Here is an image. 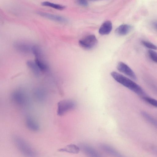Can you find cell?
<instances>
[{
  "instance_id": "1",
  "label": "cell",
  "mask_w": 157,
  "mask_h": 157,
  "mask_svg": "<svg viewBox=\"0 0 157 157\" xmlns=\"http://www.w3.org/2000/svg\"><path fill=\"white\" fill-rule=\"evenodd\" d=\"M110 74L115 80L124 86L138 95L143 97L145 96L143 89L132 80L115 71H112Z\"/></svg>"
},
{
  "instance_id": "2",
  "label": "cell",
  "mask_w": 157,
  "mask_h": 157,
  "mask_svg": "<svg viewBox=\"0 0 157 157\" xmlns=\"http://www.w3.org/2000/svg\"><path fill=\"white\" fill-rule=\"evenodd\" d=\"M15 144L18 150L27 156H34L36 152L33 148L24 140L17 136L13 138Z\"/></svg>"
},
{
  "instance_id": "3",
  "label": "cell",
  "mask_w": 157,
  "mask_h": 157,
  "mask_svg": "<svg viewBox=\"0 0 157 157\" xmlns=\"http://www.w3.org/2000/svg\"><path fill=\"white\" fill-rule=\"evenodd\" d=\"M12 102L20 106H25L29 105V98L27 94L21 89H18L12 92L10 95Z\"/></svg>"
},
{
  "instance_id": "4",
  "label": "cell",
  "mask_w": 157,
  "mask_h": 157,
  "mask_svg": "<svg viewBox=\"0 0 157 157\" xmlns=\"http://www.w3.org/2000/svg\"><path fill=\"white\" fill-rule=\"evenodd\" d=\"M76 104L74 101L67 99L60 101L57 103V115L62 116L67 112L73 109Z\"/></svg>"
},
{
  "instance_id": "5",
  "label": "cell",
  "mask_w": 157,
  "mask_h": 157,
  "mask_svg": "<svg viewBox=\"0 0 157 157\" xmlns=\"http://www.w3.org/2000/svg\"><path fill=\"white\" fill-rule=\"evenodd\" d=\"M98 43L95 36L93 34L88 35L79 40L80 46L83 48L87 50L94 48Z\"/></svg>"
},
{
  "instance_id": "6",
  "label": "cell",
  "mask_w": 157,
  "mask_h": 157,
  "mask_svg": "<svg viewBox=\"0 0 157 157\" xmlns=\"http://www.w3.org/2000/svg\"><path fill=\"white\" fill-rule=\"evenodd\" d=\"M117 68L120 72L124 74L131 78L137 79L136 76L133 71L126 64L122 62H119L117 64Z\"/></svg>"
},
{
  "instance_id": "7",
  "label": "cell",
  "mask_w": 157,
  "mask_h": 157,
  "mask_svg": "<svg viewBox=\"0 0 157 157\" xmlns=\"http://www.w3.org/2000/svg\"><path fill=\"white\" fill-rule=\"evenodd\" d=\"M25 122L27 127L29 130L33 132H37L39 130L40 127L39 124L31 116L26 117Z\"/></svg>"
},
{
  "instance_id": "8",
  "label": "cell",
  "mask_w": 157,
  "mask_h": 157,
  "mask_svg": "<svg viewBox=\"0 0 157 157\" xmlns=\"http://www.w3.org/2000/svg\"><path fill=\"white\" fill-rule=\"evenodd\" d=\"M33 94L35 99L40 102H42L45 101L47 96L45 90L41 87L35 89L33 90Z\"/></svg>"
},
{
  "instance_id": "9",
  "label": "cell",
  "mask_w": 157,
  "mask_h": 157,
  "mask_svg": "<svg viewBox=\"0 0 157 157\" xmlns=\"http://www.w3.org/2000/svg\"><path fill=\"white\" fill-rule=\"evenodd\" d=\"M37 14L43 17L59 22L65 23L67 21L65 18L58 15L40 11L37 12Z\"/></svg>"
},
{
  "instance_id": "10",
  "label": "cell",
  "mask_w": 157,
  "mask_h": 157,
  "mask_svg": "<svg viewBox=\"0 0 157 157\" xmlns=\"http://www.w3.org/2000/svg\"><path fill=\"white\" fill-rule=\"evenodd\" d=\"M13 46L17 51L23 53L27 54L32 52V46L24 42H15Z\"/></svg>"
},
{
  "instance_id": "11",
  "label": "cell",
  "mask_w": 157,
  "mask_h": 157,
  "mask_svg": "<svg viewBox=\"0 0 157 157\" xmlns=\"http://www.w3.org/2000/svg\"><path fill=\"white\" fill-rule=\"evenodd\" d=\"M112 24L111 21H107L104 22L100 27L98 32L101 35L109 34L112 29Z\"/></svg>"
},
{
  "instance_id": "12",
  "label": "cell",
  "mask_w": 157,
  "mask_h": 157,
  "mask_svg": "<svg viewBox=\"0 0 157 157\" xmlns=\"http://www.w3.org/2000/svg\"><path fill=\"white\" fill-rule=\"evenodd\" d=\"M132 29V27L128 24H123L120 25L115 30V33L117 35L123 36L128 33Z\"/></svg>"
},
{
  "instance_id": "13",
  "label": "cell",
  "mask_w": 157,
  "mask_h": 157,
  "mask_svg": "<svg viewBox=\"0 0 157 157\" xmlns=\"http://www.w3.org/2000/svg\"><path fill=\"white\" fill-rule=\"evenodd\" d=\"M80 148L77 146L71 144L66 146L63 148L58 150L59 152H66L70 153L76 154L79 152Z\"/></svg>"
},
{
  "instance_id": "14",
  "label": "cell",
  "mask_w": 157,
  "mask_h": 157,
  "mask_svg": "<svg viewBox=\"0 0 157 157\" xmlns=\"http://www.w3.org/2000/svg\"><path fill=\"white\" fill-rule=\"evenodd\" d=\"M81 149L86 154L93 157L99 156L98 152L92 147L87 145H82L81 146Z\"/></svg>"
},
{
  "instance_id": "15",
  "label": "cell",
  "mask_w": 157,
  "mask_h": 157,
  "mask_svg": "<svg viewBox=\"0 0 157 157\" xmlns=\"http://www.w3.org/2000/svg\"><path fill=\"white\" fill-rule=\"evenodd\" d=\"M100 147L104 151L116 156H121L120 154L113 148L105 144H101Z\"/></svg>"
},
{
  "instance_id": "16",
  "label": "cell",
  "mask_w": 157,
  "mask_h": 157,
  "mask_svg": "<svg viewBox=\"0 0 157 157\" xmlns=\"http://www.w3.org/2000/svg\"><path fill=\"white\" fill-rule=\"evenodd\" d=\"M41 5L44 6L50 7L59 10H62L65 8V7L64 6L48 1L42 2Z\"/></svg>"
},
{
  "instance_id": "17",
  "label": "cell",
  "mask_w": 157,
  "mask_h": 157,
  "mask_svg": "<svg viewBox=\"0 0 157 157\" xmlns=\"http://www.w3.org/2000/svg\"><path fill=\"white\" fill-rule=\"evenodd\" d=\"M141 114L147 120L157 128V121L156 120L145 112H142Z\"/></svg>"
},
{
  "instance_id": "18",
  "label": "cell",
  "mask_w": 157,
  "mask_h": 157,
  "mask_svg": "<svg viewBox=\"0 0 157 157\" xmlns=\"http://www.w3.org/2000/svg\"><path fill=\"white\" fill-rule=\"evenodd\" d=\"M141 43L144 46L151 50H157V46L149 41L142 40L141 41Z\"/></svg>"
},
{
  "instance_id": "19",
  "label": "cell",
  "mask_w": 157,
  "mask_h": 157,
  "mask_svg": "<svg viewBox=\"0 0 157 157\" xmlns=\"http://www.w3.org/2000/svg\"><path fill=\"white\" fill-rule=\"evenodd\" d=\"M143 98L148 104L157 108V100L152 98L146 96L143 97Z\"/></svg>"
},
{
  "instance_id": "20",
  "label": "cell",
  "mask_w": 157,
  "mask_h": 157,
  "mask_svg": "<svg viewBox=\"0 0 157 157\" xmlns=\"http://www.w3.org/2000/svg\"><path fill=\"white\" fill-rule=\"evenodd\" d=\"M148 53L151 60L157 63V52L154 50L150 49L148 51Z\"/></svg>"
},
{
  "instance_id": "21",
  "label": "cell",
  "mask_w": 157,
  "mask_h": 157,
  "mask_svg": "<svg viewBox=\"0 0 157 157\" xmlns=\"http://www.w3.org/2000/svg\"><path fill=\"white\" fill-rule=\"evenodd\" d=\"M78 4L83 6H87L88 5V3L86 0H77Z\"/></svg>"
},
{
  "instance_id": "22",
  "label": "cell",
  "mask_w": 157,
  "mask_h": 157,
  "mask_svg": "<svg viewBox=\"0 0 157 157\" xmlns=\"http://www.w3.org/2000/svg\"><path fill=\"white\" fill-rule=\"evenodd\" d=\"M153 25L155 28L157 30V22H154Z\"/></svg>"
}]
</instances>
